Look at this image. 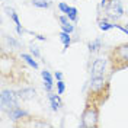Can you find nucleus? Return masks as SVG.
I'll return each mask as SVG.
<instances>
[{
    "mask_svg": "<svg viewBox=\"0 0 128 128\" xmlns=\"http://www.w3.org/2000/svg\"><path fill=\"white\" fill-rule=\"evenodd\" d=\"M111 96V80L109 77H90L86 102H92L99 106L109 99Z\"/></svg>",
    "mask_w": 128,
    "mask_h": 128,
    "instance_id": "f257e3e1",
    "label": "nucleus"
},
{
    "mask_svg": "<svg viewBox=\"0 0 128 128\" xmlns=\"http://www.w3.org/2000/svg\"><path fill=\"white\" fill-rule=\"evenodd\" d=\"M108 60H109L111 73L128 68V42L112 47L108 51Z\"/></svg>",
    "mask_w": 128,
    "mask_h": 128,
    "instance_id": "f03ea898",
    "label": "nucleus"
},
{
    "mask_svg": "<svg viewBox=\"0 0 128 128\" xmlns=\"http://www.w3.org/2000/svg\"><path fill=\"white\" fill-rule=\"evenodd\" d=\"M100 116V106L92 102H84V108L82 112V127L83 128H98Z\"/></svg>",
    "mask_w": 128,
    "mask_h": 128,
    "instance_id": "7ed1b4c3",
    "label": "nucleus"
},
{
    "mask_svg": "<svg viewBox=\"0 0 128 128\" xmlns=\"http://www.w3.org/2000/svg\"><path fill=\"white\" fill-rule=\"evenodd\" d=\"M19 95L18 92L12 90V89H3L2 90V96H0V105H2V111L3 112H10L19 106Z\"/></svg>",
    "mask_w": 128,
    "mask_h": 128,
    "instance_id": "20e7f679",
    "label": "nucleus"
},
{
    "mask_svg": "<svg viewBox=\"0 0 128 128\" xmlns=\"http://www.w3.org/2000/svg\"><path fill=\"white\" fill-rule=\"evenodd\" d=\"M108 72L111 73L108 57L106 58H96L90 66V77H105Z\"/></svg>",
    "mask_w": 128,
    "mask_h": 128,
    "instance_id": "39448f33",
    "label": "nucleus"
},
{
    "mask_svg": "<svg viewBox=\"0 0 128 128\" xmlns=\"http://www.w3.org/2000/svg\"><path fill=\"white\" fill-rule=\"evenodd\" d=\"M105 13L106 18L111 20H118L124 16V8L121 0H109L108 4L105 6Z\"/></svg>",
    "mask_w": 128,
    "mask_h": 128,
    "instance_id": "423d86ee",
    "label": "nucleus"
},
{
    "mask_svg": "<svg viewBox=\"0 0 128 128\" xmlns=\"http://www.w3.org/2000/svg\"><path fill=\"white\" fill-rule=\"evenodd\" d=\"M25 120H28L29 122H26V121H20V122H16L15 127H51V124H48L45 121H40L41 118L38 116H32V115H26L25 116Z\"/></svg>",
    "mask_w": 128,
    "mask_h": 128,
    "instance_id": "0eeeda50",
    "label": "nucleus"
},
{
    "mask_svg": "<svg viewBox=\"0 0 128 128\" xmlns=\"http://www.w3.org/2000/svg\"><path fill=\"white\" fill-rule=\"evenodd\" d=\"M18 95L22 100H28V99H34L36 95V90L34 88H22L18 90Z\"/></svg>",
    "mask_w": 128,
    "mask_h": 128,
    "instance_id": "6e6552de",
    "label": "nucleus"
},
{
    "mask_svg": "<svg viewBox=\"0 0 128 128\" xmlns=\"http://www.w3.org/2000/svg\"><path fill=\"white\" fill-rule=\"evenodd\" d=\"M26 115H28V112L24 111V109H20L19 106H18V108H15V109H12V111L9 112V116L15 121V124H16V122H19L20 120H24Z\"/></svg>",
    "mask_w": 128,
    "mask_h": 128,
    "instance_id": "1a4fd4ad",
    "label": "nucleus"
},
{
    "mask_svg": "<svg viewBox=\"0 0 128 128\" xmlns=\"http://www.w3.org/2000/svg\"><path fill=\"white\" fill-rule=\"evenodd\" d=\"M41 76L44 79L45 90H47L48 93H51V90H52V76H51V73L48 72V70H44V72H41Z\"/></svg>",
    "mask_w": 128,
    "mask_h": 128,
    "instance_id": "9d476101",
    "label": "nucleus"
},
{
    "mask_svg": "<svg viewBox=\"0 0 128 128\" xmlns=\"http://www.w3.org/2000/svg\"><path fill=\"white\" fill-rule=\"evenodd\" d=\"M58 20H60V24H61L63 31L68 32V34H72V32L74 31V26L70 24V19H68L67 16H60V18H58Z\"/></svg>",
    "mask_w": 128,
    "mask_h": 128,
    "instance_id": "9b49d317",
    "label": "nucleus"
},
{
    "mask_svg": "<svg viewBox=\"0 0 128 128\" xmlns=\"http://www.w3.org/2000/svg\"><path fill=\"white\" fill-rule=\"evenodd\" d=\"M6 10H8L9 13L8 15L13 19V22H15V25H16V31H18V34L19 35H22V32H24V29L20 28V22H19V18H18V15H16V12L13 10L12 8H6Z\"/></svg>",
    "mask_w": 128,
    "mask_h": 128,
    "instance_id": "f8f14e48",
    "label": "nucleus"
},
{
    "mask_svg": "<svg viewBox=\"0 0 128 128\" xmlns=\"http://www.w3.org/2000/svg\"><path fill=\"white\" fill-rule=\"evenodd\" d=\"M50 102H51V106H52V111H58L61 106H63V102L60 99V95H50Z\"/></svg>",
    "mask_w": 128,
    "mask_h": 128,
    "instance_id": "ddd939ff",
    "label": "nucleus"
},
{
    "mask_svg": "<svg viewBox=\"0 0 128 128\" xmlns=\"http://www.w3.org/2000/svg\"><path fill=\"white\" fill-rule=\"evenodd\" d=\"M60 40L63 42L64 48H68L72 45V38H70V34H68V32H66V31L61 32V34H60Z\"/></svg>",
    "mask_w": 128,
    "mask_h": 128,
    "instance_id": "4468645a",
    "label": "nucleus"
},
{
    "mask_svg": "<svg viewBox=\"0 0 128 128\" xmlns=\"http://www.w3.org/2000/svg\"><path fill=\"white\" fill-rule=\"evenodd\" d=\"M88 47H89V51H90V52H96V51H99L100 47H102V41L95 40V41H92V42H89Z\"/></svg>",
    "mask_w": 128,
    "mask_h": 128,
    "instance_id": "2eb2a0df",
    "label": "nucleus"
},
{
    "mask_svg": "<svg viewBox=\"0 0 128 128\" xmlns=\"http://www.w3.org/2000/svg\"><path fill=\"white\" fill-rule=\"evenodd\" d=\"M32 4L41 9H48L51 6V2H48V0H32Z\"/></svg>",
    "mask_w": 128,
    "mask_h": 128,
    "instance_id": "dca6fc26",
    "label": "nucleus"
},
{
    "mask_svg": "<svg viewBox=\"0 0 128 128\" xmlns=\"http://www.w3.org/2000/svg\"><path fill=\"white\" fill-rule=\"evenodd\" d=\"M20 57H22V60H25V61H26V63L29 64L31 67H34L35 70L38 68V63H36V61H35V60H34V58H32L31 56H28V54H22Z\"/></svg>",
    "mask_w": 128,
    "mask_h": 128,
    "instance_id": "f3484780",
    "label": "nucleus"
},
{
    "mask_svg": "<svg viewBox=\"0 0 128 128\" xmlns=\"http://www.w3.org/2000/svg\"><path fill=\"white\" fill-rule=\"evenodd\" d=\"M4 41L9 44V47H10V48H15V50H16V48L20 47V44H19L15 38H12V36H6V35H4Z\"/></svg>",
    "mask_w": 128,
    "mask_h": 128,
    "instance_id": "a211bd4d",
    "label": "nucleus"
},
{
    "mask_svg": "<svg viewBox=\"0 0 128 128\" xmlns=\"http://www.w3.org/2000/svg\"><path fill=\"white\" fill-rule=\"evenodd\" d=\"M98 24H99V28H100L102 31H109L112 28H115V24H109V22H106V20H99Z\"/></svg>",
    "mask_w": 128,
    "mask_h": 128,
    "instance_id": "6ab92c4d",
    "label": "nucleus"
},
{
    "mask_svg": "<svg viewBox=\"0 0 128 128\" xmlns=\"http://www.w3.org/2000/svg\"><path fill=\"white\" fill-rule=\"evenodd\" d=\"M66 15H67V18H68L70 20L76 22V20H77V9H76V8H70V9H68V12H67Z\"/></svg>",
    "mask_w": 128,
    "mask_h": 128,
    "instance_id": "aec40b11",
    "label": "nucleus"
},
{
    "mask_svg": "<svg viewBox=\"0 0 128 128\" xmlns=\"http://www.w3.org/2000/svg\"><path fill=\"white\" fill-rule=\"evenodd\" d=\"M64 90H66L64 82H63V80H57V93H58V95H63Z\"/></svg>",
    "mask_w": 128,
    "mask_h": 128,
    "instance_id": "412c9836",
    "label": "nucleus"
},
{
    "mask_svg": "<svg viewBox=\"0 0 128 128\" xmlns=\"http://www.w3.org/2000/svg\"><path fill=\"white\" fill-rule=\"evenodd\" d=\"M29 51H31L32 54L35 57H41V54H40V50H38V47H35V45H31V48H29Z\"/></svg>",
    "mask_w": 128,
    "mask_h": 128,
    "instance_id": "4be33fe9",
    "label": "nucleus"
},
{
    "mask_svg": "<svg viewBox=\"0 0 128 128\" xmlns=\"http://www.w3.org/2000/svg\"><path fill=\"white\" fill-rule=\"evenodd\" d=\"M58 9H60L61 12H64V13H67L68 9H70V6H67L66 3H60V4H58Z\"/></svg>",
    "mask_w": 128,
    "mask_h": 128,
    "instance_id": "5701e85b",
    "label": "nucleus"
},
{
    "mask_svg": "<svg viewBox=\"0 0 128 128\" xmlns=\"http://www.w3.org/2000/svg\"><path fill=\"white\" fill-rule=\"evenodd\" d=\"M115 28H118V29H121L122 32H125V34L128 35V24L125 25V26H121V25H115Z\"/></svg>",
    "mask_w": 128,
    "mask_h": 128,
    "instance_id": "b1692460",
    "label": "nucleus"
},
{
    "mask_svg": "<svg viewBox=\"0 0 128 128\" xmlns=\"http://www.w3.org/2000/svg\"><path fill=\"white\" fill-rule=\"evenodd\" d=\"M56 79L57 80H63V73H61V72H57L56 73Z\"/></svg>",
    "mask_w": 128,
    "mask_h": 128,
    "instance_id": "393cba45",
    "label": "nucleus"
},
{
    "mask_svg": "<svg viewBox=\"0 0 128 128\" xmlns=\"http://www.w3.org/2000/svg\"><path fill=\"white\" fill-rule=\"evenodd\" d=\"M108 2H109V0H100V8H105V6L108 4Z\"/></svg>",
    "mask_w": 128,
    "mask_h": 128,
    "instance_id": "a878e982",
    "label": "nucleus"
}]
</instances>
